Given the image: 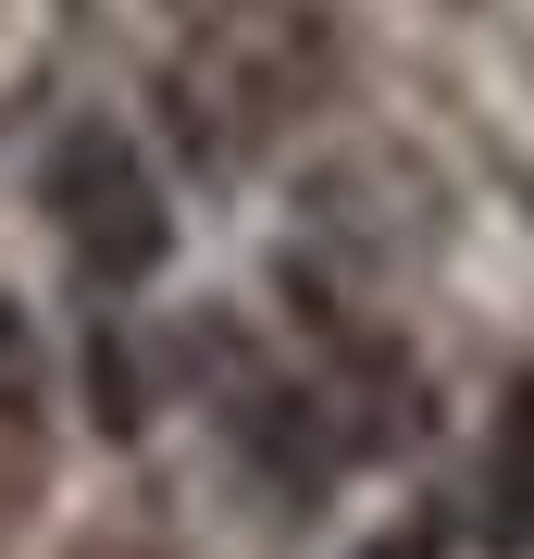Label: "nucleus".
<instances>
[{
    "label": "nucleus",
    "mask_w": 534,
    "mask_h": 559,
    "mask_svg": "<svg viewBox=\"0 0 534 559\" xmlns=\"http://www.w3.org/2000/svg\"><path fill=\"white\" fill-rule=\"evenodd\" d=\"M38 200L62 224V249H75L87 286H150L162 249H175V212H162V175L138 162V138L124 124H62L50 162H38Z\"/></svg>",
    "instance_id": "f257e3e1"
},
{
    "label": "nucleus",
    "mask_w": 534,
    "mask_h": 559,
    "mask_svg": "<svg viewBox=\"0 0 534 559\" xmlns=\"http://www.w3.org/2000/svg\"><path fill=\"white\" fill-rule=\"evenodd\" d=\"M485 547L534 559V373L510 385V411H497V436H485Z\"/></svg>",
    "instance_id": "f03ea898"
},
{
    "label": "nucleus",
    "mask_w": 534,
    "mask_h": 559,
    "mask_svg": "<svg viewBox=\"0 0 534 559\" xmlns=\"http://www.w3.org/2000/svg\"><path fill=\"white\" fill-rule=\"evenodd\" d=\"M360 559H423V535H385V547H360Z\"/></svg>",
    "instance_id": "7ed1b4c3"
}]
</instances>
